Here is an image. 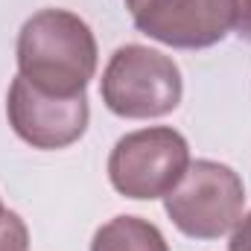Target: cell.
Returning a JSON list of instances; mask_svg holds the SVG:
<instances>
[{
    "label": "cell",
    "instance_id": "1",
    "mask_svg": "<svg viewBox=\"0 0 251 251\" xmlns=\"http://www.w3.org/2000/svg\"><path fill=\"white\" fill-rule=\"evenodd\" d=\"M97 73V38L67 9H41L18 32V76L53 97H79Z\"/></svg>",
    "mask_w": 251,
    "mask_h": 251
},
{
    "label": "cell",
    "instance_id": "2",
    "mask_svg": "<svg viewBox=\"0 0 251 251\" xmlns=\"http://www.w3.org/2000/svg\"><path fill=\"white\" fill-rule=\"evenodd\" d=\"M102 102L111 114L126 120H152L178 108L184 82L170 56L143 44L114 50L100 82Z\"/></svg>",
    "mask_w": 251,
    "mask_h": 251
},
{
    "label": "cell",
    "instance_id": "3",
    "mask_svg": "<svg viewBox=\"0 0 251 251\" xmlns=\"http://www.w3.org/2000/svg\"><path fill=\"white\" fill-rule=\"evenodd\" d=\"M164 199L167 216L181 234L193 240H219L240 222L246 187L228 164L196 161Z\"/></svg>",
    "mask_w": 251,
    "mask_h": 251
},
{
    "label": "cell",
    "instance_id": "4",
    "mask_svg": "<svg viewBox=\"0 0 251 251\" xmlns=\"http://www.w3.org/2000/svg\"><path fill=\"white\" fill-rule=\"evenodd\" d=\"M190 167V146L181 131L152 126L123 134L108 155L111 187L126 199L152 201L167 196Z\"/></svg>",
    "mask_w": 251,
    "mask_h": 251
},
{
    "label": "cell",
    "instance_id": "5",
    "mask_svg": "<svg viewBox=\"0 0 251 251\" xmlns=\"http://www.w3.org/2000/svg\"><path fill=\"white\" fill-rule=\"evenodd\" d=\"M134 26L178 50L219 44L234 29V0H126Z\"/></svg>",
    "mask_w": 251,
    "mask_h": 251
},
{
    "label": "cell",
    "instance_id": "6",
    "mask_svg": "<svg viewBox=\"0 0 251 251\" xmlns=\"http://www.w3.org/2000/svg\"><path fill=\"white\" fill-rule=\"evenodd\" d=\"M6 117L15 134L35 149H64L76 143L91 120L88 97H53L15 76L6 97Z\"/></svg>",
    "mask_w": 251,
    "mask_h": 251
},
{
    "label": "cell",
    "instance_id": "7",
    "mask_svg": "<svg viewBox=\"0 0 251 251\" xmlns=\"http://www.w3.org/2000/svg\"><path fill=\"white\" fill-rule=\"evenodd\" d=\"M91 251H170V246L152 222L140 216H114L94 234Z\"/></svg>",
    "mask_w": 251,
    "mask_h": 251
},
{
    "label": "cell",
    "instance_id": "8",
    "mask_svg": "<svg viewBox=\"0 0 251 251\" xmlns=\"http://www.w3.org/2000/svg\"><path fill=\"white\" fill-rule=\"evenodd\" d=\"M0 251H29V231L15 210L0 216Z\"/></svg>",
    "mask_w": 251,
    "mask_h": 251
},
{
    "label": "cell",
    "instance_id": "9",
    "mask_svg": "<svg viewBox=\"0 0 251 251\" xmlns=\"http://www.w3.org/2000/svg\"><path fill=\"white\" fill-rule=\"evenodd\" d=\"M234 32L251 44V0H234Z\"/></svg>",
    "mask_w": 251,
    "mask_h": 251
},
{
    "label": "cell",
    "instance_id": "10",
    "mask_svg": "<svg viewBox=\"0 0 251 251\" xmlns=\"http://www.w3.org/2000/svg\"><path fill=\"white\" fill-rule=\"evenodd\" d=\"M228 251H251V213L240 216V222L234 225V234H231Z\"/></svg>",
    "mask_w": 251,
    "mask_h": 251
},
{
    "label": "cell",
    "instance_id": "11",
    "mask_svg": "<svg viewBox=\"0 0 251 251\" xmlns=\"http://www.w3.org/2000/svg\"><path fill=\"white\" fill-rule=\"evenodd\" d=\"M3 213H6V207H3V201H0V216H3Z\"/></svg>",
    "mask_w": 251,
    "mask_h": 251
}]
</instances>
